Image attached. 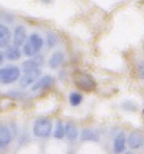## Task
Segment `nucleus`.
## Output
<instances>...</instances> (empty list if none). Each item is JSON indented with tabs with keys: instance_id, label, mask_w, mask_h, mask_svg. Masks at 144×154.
I'll use <instances>...</instances> for the list:
<instances>
[{
	"instance_id": "1",
	"label": "nucleus",
	"mask_w": 144,
	"mask_h": 154,
	"mask_svg": "<svg viewBox=\"0 0 144 154\" xmlns=\"http://www.w3.org/2000/svg\"><path fill=\"white\" fill-rule=\"evenodd\" d=\"M52 127H53V123L49 118H47V117L38 118L36 121L34 122V126H33V135L38 139L49 137L53 131Z\"/></svg>"
},
{
	"instance_id": "2",
	"label": "nucleus",
	"mask_w": 144,
	"mask_h": 154,
	"mask_svg": "<svg viewBox=\"0 0 144 154\" xmlns=\"http://www.w3.org/2000/svg\"><path fill=\"white\" fill-rule=\"evenodd\" d=\"M42 47H43V39H42V36L39 35V34L34 32L27 38L26 42H25L23 53L26 54V56H29V57H34V56H36V54L39 53Z\"/></svg>"
},
{
	"instance_id": "3",
	"label": "nucleus",
	"mask_w": 144,
	"mask_h": 154,
	"mask_svg": "<svg viewBox=\"0 0 144 154\" xmlns=\"http://www.w3.org/2000/svg\"><path fill=\"white\" fill-rule=\"evenodd\" d=\"M21 70L18 66L14 65H8L4 67H0V84L8 85L17 82L20 79Z\"/></svg>"
},
{
	"instance_id": "4",
	"label": "nucleus",
	"mask_w": 144,
	"mask_h": 154,
	"mask_svg": "<svg viewBox=\"0 0 144 154\" xmlns=\"http://www.w3.org/2000/svg\"><path fill=\"white\" fill-rule=\"evenodd\" d=\"M74 83L79 89H82V91H87V92H91V91H94V89L96 88L95 79L92 78L91 75L84 74V72H79V74H77L74 76Z\"/></svg>"
},
{
	"instance_id": "5",
	"label": "nucleus",
	"mask_w": 144,
	"mask_h": 154,
	"mask_svg": "<svg viewBox=\"0 0 144 154\" xmlns=\"http://www.w3.org/2000/svg\"><path fill=\"white\" fill-rule=\"evenodd\" d=\"M12 132L8 125H0V149H7L12 143Z\"/></svg>"
},
{
	"instance_id": "6",
	"label": "nucleus",
	"mask_w": 144,
	"mask_h": 154,
	"mask_svg": "<svg viewBox=\"0 0 144 154\" xmlns=\"http://www.w3.org/2000/svg\"><path fill=\"white\" fill-rule=\"evenodd\" d=\"M40 78V70H35V71H29V72H23V75L20 79V85L23 88L26 87H31V85Z\"/></svg>"
},
{
	"instance_id": "7",
	"label": "nucleus",
	"mask_w": 144,
	"mask_h": 154,
	"mask_svg": "<svg viewBox=\"0 0 144 154\" xmlns=\"http://www.w3.org/2000/svg\"><path fill=\"white\" fill-rule=\"evenodd\" d=\"M42 65H43V57L42 56H34L30 60H27V61H25L22 63V71L29 72V71L40 70Z\"/></svg>"
},
{
	"instance_id": "8",
	"label": "nucleus",
	"mask_w": 144,
	"mask_h": 154,
	"mask_svg": "<svg viewBox=\"0 0 144 154\" xmlns=\"http://www.w3.org/2000/svg\"><path fill=\"white\" fill-rule=\"evenodd\" d=\"M53 83V78L51 75H43L36 80L35 83L31 85V91L33 92H38V91H44L51 87V84Z\"/></svg>"
},
{
	"instance_id": "9",
	"label": "nucleus",
	"mask_w": 144,
	"mask_h": 154,
	"mask_svg": "<svg viewBox=\"0 0 144 154\" xmlns=\"http://www.w3.org/2000/svg\"><path fill=\"white\" fill-rule=\"evenodd\" d=\"M126 145H127V139L124 132H120L116 137H114L113 141V150L116 154H122L126 149Z\"/></svg>"
},
{
	"instance_id": "10",
	"label": "nucleus",
	"mask_w": 144,
	"mask_h": 154,
	"mask_svg": "<svg viewBox=\"0 0 144 154\" xmlns=\"http://www.w3.org/2000/svg\"><path fill=\"white\" fill-rule=\"evenodd\" d=\"M27 39V35H26V29L23 26H17L14 29V32H13V45L16 47H20L25 44V42Z\"/></svg>"
},
{
	"instance_id": "11",
	"label": "nucleus",
	"mask_w": 144,
	"mask_h": 154,
	"mask_svg": "<svg viewBox=\"0 0 144 154\" xmlns=\"http://www.w3.org/2000/svg\"><path fill=\"white\" fill-rule=\"evenodd\" d=\"M144 144V139L139 132H131L127 137V146L130 149H139Z\"/></svg>"
},
{
	"instance_id": "12",
	"label": "nucleus",
	"mask_w": 144,
	"mask_h": 154,
	"mask_svg": "<svg viewBox=\"0 0 144 154\" xmlns=\"http://www.w3.org/2000/svg\"><path fill=\"white\" fill-rule=\"evenodd\" d=\"M11 43V31L5 25L0 23V48H7Z\"/></svg>"
},
{
	"instance_id": "13",
	"label": "nucleus",
	"mask_w": 144,
	"mask_h": 154,
	"mask_svg": "<svg viewBox=\"0 0 144 154\" xmlns=\"http://www.w3.org/2000/svg\"><path fill=\"white\" fill-rule=\"evenodd\" d=\"M65 137L69 141H74L78 137V127L73 122H67L65 125Z\"/></svg>"
},
{
	"instance_id": "14",
	"label": "nucleus",
	"mask_w": 144,
	"mask_h": 154,
	"mask_svg": "<svg viewBox=\"0 0 144 154\" xmlns=\"http://www.w3.org/2000/svg\"><path fill=\"white\" fill-rule=\"evenodd\" d=\"M4 54H5L7 60H11V61H17V60H20V57H21V49L18 48V47H16V45L12 44V45L7 47Z\"/></svg>"
},
{
	"instance_id": "15",
	"label": "nucleus",
	"mask_w": 144,
	"mask_h": 154,
	"mask_svg": "<svg viewBox=\"0 0 144 154\" xmlns=\"http://www.w3.org/2000/svg\"><path fill=\"white\" fill-rule=\"evenodd\" d=\"M62 61H64V53H61V52H55L52 56L49 57L48 66L51 67V69H57V67L62 63Z\"/></svg>"
},
{
	"instance_id": "16",
	"label": "nucleus",
	"mask_w": 144,
	"mask_h": 154,
	"mask_svg": "<svg viewBox=\"0 0 144 154\" xmlns=\"http://www.w3.org/2000/svg\"><path fill=\"white\" fill-rule=\"evenodd\" d=\"M80 139L83 141H97L99 140V135L97 132H95L94 130H90V128H84L80 134Z\"/></svg>"
},
{
	"instance_id": "17",
	"label": "nucleus",
	"mask_w": 144,
	"mask_h": 154,
	"mask_svg": "<svg viewBox=\"0 0 144 154\" xmlns=\"http://www.w3.org/2000/svg\"><path fill=\"white\" fill-rule=\"evenodd\" d=\"M52 135H53V137L57 140H61L65 137V125L61 121H58L56 123V127H55V130L52 131Z\"/></svg>"
},
{
	"instance_id": "18",
	"label": "nucleus",
	"mask_w": 144,
	"mask_h": 154,
	"mask_svg": "<svg viewBox=\"0 0 144 154\" xmlns=\"http://www.w3.org/2000/svg\"><path fill=\"white\" fill-rule=\"evenodd\" d=\"M83 101V96L79 92H71L69 95V102L71 106H78Z\"/></svg>"
},
{
	"instance_id": "19",
	"label": "nucleus",
	"mask_w": 144,
	"mask_h": 154,
	"mask_svg": "<svg viewBox=\"0 0 144 154\" xmlns=\"http://www.w3.org/2000/svg\"><path fill=\"white\" fill-rule=\"evenodd\" d=\"M57 43H58V36L55 32L48 31L47 32V45L49 47V48H52V47H55Z\"/></svg>"
},
{
	"instance_id": "20",
	"label": "nucleus",
	"mask_w": 144,
	"mask_h": 154,
	"mask_svg": "<svg viewBox=\"0 0 144 154\" xmlns=\"http://www.w3.org/2000/svg\"><path fill=\"white\" fill-rule=\"evenodd\" d=\"M139 75H140L142 79H144V62L139 65Z\"/></svg>"
},
{
	"instance_id": "21",
	"label": "nucleus",
	"mask_w": 144,
	"mask_h": 154,
	"mask_svg": "<svg viewBox=\"0 0 144 154\" xmlns=\"http://www.w3.org/2000/svg\"><path fill=\"white\" fill-rule=\"evenodd\" d=\"M4 60H5V54H4L3 51H0V65H3Z\"/></svg>"
},
{
	"instance_id": "22",
	"label": "nucleus",
	"mask_w": 144,
	"mask_h": 154,
	"mask_svg": "<svg viewBox=\"0 0 144 154\" xmlns=\"http://www.w3.org/2000/svg\"><path fill=\"white\" fill-rule=\"evenodd\" d=\"M125 154H133V153H130V152H127V153H125Z\"/></svg>"
}]
</instances>
